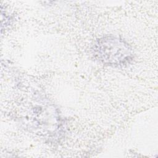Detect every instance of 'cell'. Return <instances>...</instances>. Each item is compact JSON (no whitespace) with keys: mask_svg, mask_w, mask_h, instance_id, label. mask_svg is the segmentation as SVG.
Returning a JSON list of instances; mask_svg holds the SVG:
<instances>
[{"mask_svg":"<svg viewBox=\"0 0 158 158\" xmlns=\"http://www.w3.org/2000/svg\"><path fill=\"white\" fill-rule=\"evenodd\" d=\"M93 51L99 61L110 65H123L132 58L131 49L128 44L113 36L99 39L94 44Z\"/></svg>","mask_w":158,"mask_h":158,"instance_id":"cell-1","label":"cell"}]
</instances>
